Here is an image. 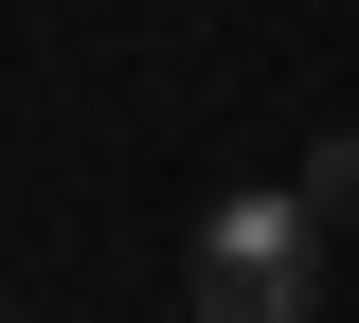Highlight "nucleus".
<instances>
[{
  "instance_id": "1",
  "label": "nucleus",
  "mask_w": 359,
  "mask_h": 323,
  "mask_svg": "<svg viewBox=\"0 0 359 323\" xmlns=\"http://www.w3.org/2000/svg\"><path fill=\"white\" fill-rule=\"evenodd\" d=\"M180 305H198V323H306V198H216Z\"/></svg>"
},
{
  "instance_id": "2",
  "label": "nucleus",
  "mask_w": 359,
  "mask_h": 323,
  "mask_svg": "<svg viewBox=\"0 0 359 323\" xmlns=\"http://www.w3.org/2000/svg\"><path fill=\"white\" fill-rule=\"evenodd\" d=\"M306 216H359V126H341V144L306 162Z\"/></svg>"
}]
</instances>
